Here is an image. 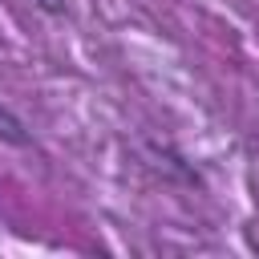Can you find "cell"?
<instances>
[{"label": "cell", "instance_id": "6da1fadb", "mask_svg": "<svg viewBox=\"0 0 259 259\" xmlns=\"http://www.w3.org/2000/svg\"><path fill=\"white\" fill-rule=\"evenodd\" d=\"M0 142H4V146H16V150H28V146H32V130H28L24 117H16L8 105H0Z\"/></svg>", "mask_w": 259, "mask_h": 259}, {"label": "cell", "instance_id": "7a4b0ae2", "mask_svg": "<svg viewBox=\"0 0 259 259\" xmlns=\"http://www.w3.org/2000/svg\"><path fill=\"white\" fill-rule=\"evenodd\" d=\"M36 4H40L45 12H61V8H65V0H36Z\"/></svg>", "mask_w": 259, "mask_h": 259}]
</instances>
